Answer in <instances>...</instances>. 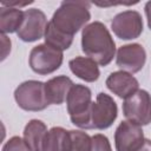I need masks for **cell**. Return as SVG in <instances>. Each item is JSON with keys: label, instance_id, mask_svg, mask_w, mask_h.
Wrapping results in <instances>:
<instances>
[{"label": "cell", "instance_id": "cell-10", "mask_svg": "<svg viewBox=\"0 0 151 151\" xmlns=\"http://www.w3.org/2000/svg\"><path fill=\"white\" fill-rule=\"evenodd\" d=\"M144 142V132L137 124L124 120L116 129L114 144L117 151H137L142 147Z\"/></svg>", "mask_w": 151, "mask_h": 151}, {"label": "cell", "instance_id": "cell-16", "mask_svg": "<svg viewBox=\"0 0 151 151\" xmlns=\"http://www.w3.org/2000/svg\"><path fill=\"white\" fill-rule=\"evenodd\" d=\"M47 127L44 122L39 119L29 120L24 129V139L33 151H42Z\"/></svg>", "mask_w": 151, "mask_h": 151}, {"label": "cell", "instance_id": "cell-2", "mask_svg": "<svg viewBox=\"0 0 151 151\" xmlns=\"http://www.w3.org/2000/svg\"><path fill=\"white\" fill-rule=\"evenodd\" d=\"M90 2L86 1H64L53 13L51 24L63 34L73 37L91 19Z\"/></svg>", "mask_w": 151, "mask_h": 151}, {"label": "cell", "instance_id": "cell-1", "mask_svg": "<svg viewBox=\"0 0 151 151\" xmlns=\"http://www.w3.org/2000/svg\"><path fill=\"white\" fill-rule=\"evenodd\" d=\"M81 50L100 66H106L114 57L116 44L106 26L100 21H93L83 28Z\"/></svg>", "mask_w": 151, "mask_h": 151}, {"label": "cell", "instance_id": "cell-23", "mask_svg": "<svg viewBox=\"0 0 151 151\" xmlns=\"http://www.w3.org/2000/svg\"><path fill=\"white\" fill-rule=\"evenodd\" d=\"M145 14L147 19V26L151 29V1H147L145 4Z\"/></svg>", "mask_w": 151, "mask_h": 151}, {"label": "cell", "instance_id": "cell-24", "mask_svg": "<svg viewBox=\"0 0 151 151\" xmlns=\"http://www.w3.org/2000/svg\"><path fill=\"white\" fill-rule=\"evenodd\" d=\"M137 151H151V139H145L144 144Z\"/></svg>", "mask_w": 151, "mask_h": 151}, {"label": "cell", "instance_id": "cell-8", "mask_svg": "<svg viewBox=\"0 0 151 151\" xmlns=\"http://www.w3.org/2000/svg\"><path fill=\"white\" fill-rule=\"evenodd\" d=\"M113 33L123 40L138 38L143 32V19L137 11H124L118 13L111 21Z\"/></svg>", "mask_w": 151, "mask_h": 151}, {"label": "cell", "instance_id": "cell-12", "mask_svg": "<svg viewBox=\"0 0 151 151\" xmlns=\"http://www.w3.org/2000/svg\"><path fill=\"white\" fill-rule=\"evenodd\" d=\"M106 86L119 98L126 99L138 91L139 83L131 73L125 71H117L112 72L107 77Z\"/></svg>", "mask_w": 151, "mask_h": 151}, {"label": "cell", "instance_id": "cell-5", "mask_svg": "<svg viewBox=\"0 0 151 151\" xmlns=\"http://www.w3.org/2000/svg\"><path fill=\"white\" fill-rule=\"evenodd\" d=\"M63 51H59L47 44L34 46L29 52V66L33 72L46 76L57 71L63 64Z\"/></svg>", "mask_w": 151, "mask_h": 151}, {"label": "cell", "instance_id": "cell-9", "mask_svg": "<svg viewBox=\"0 0 151 151\" xmlns=\"http://www.w3.org/2000/svg\"><path fill=\"white\" fill-rule=\"evenodd\" d=\"M47 19L45 13L38 8H29L24 12V21L18 29V38L25 42L39 40L45 35Z\"/></svg>", "mask_w": 151, "mask_h": 151}, {"label": "cell", "instance_id": "cell-19", "mask_svg": "<svg viewBox=\"0 0 151 151\" xmlns=\"http://www.w3.org/2000/svg\"><path fill=\"white\" fill-rule=\"evenodd\" d=\"M71 151H91L92 149V137H90L86 132L71 130Z\"/></svg>", "mask_w": 151, "mask_h": 151}, {"label": "cell", "instance_id": "cell-18", "mask_svg": "<svg viewBox=\"0 0 151 151\" xmlns=\"http://www.w3.org/2000/svg\"><path fill=\"white\" fill-rule=\"evenodd\" d=\"M44 38H45V44H47L59 51L67 50L72 45V41H73V37L60 33L59 31H57L53 27V25L51 22H48L46 26Z\"/></svg>", "mask_w": 151, "mask_h": 151}, {"label": "cell", "instance_id": "cell-6", "mask_svg": "<svg viewBox=\"0 0 151 151\" xmlns=\"http://www.w3.org/2000/svg\"><path fill=\"white\" fill-rule=\"evenodd\" d=\"M125 118L139 126L151 123V96L145 90H138L123 103Z\"/></svg>", "mask_w": 151, "mask_h": 151}, {"label": "cell", "instance_id": "cell-21", "mask_svg": "<svg viewBox=\"0 0 151 151\" xmlns=\"http://www.w3.org/2000/svg\"><path fill=\"white\" fill-rule=\"evenodd\" d=\"M91 151H112L110 142L106 136L97 133L92 137V149Z\"/></svg>", "mask_w": 151, "mask_h": 151}, {"label": "cell", "instance_id": "cell-13", "mask_svg": "<svg viewBox=\"0 0 151 151\" xmlns=\"http://www.w3.org/2000/svg\"><path fill=\"white\" fill-rule=\"evenodd\" d=\"M73 85V81L66 76H58L47 80L45 83V94L48 104H63Z\"/></svg>", "mask_w": 151, "mask_h": 151}, {"label": "cell", "instance_id": "cell-17", "mask_svg": "<svg viewBox=\"0 0 151 151\" xmlns=\"http://www.w3.org/2000/svg\"><path fill=\"white\" fill-rule=\"evenodd\" d=\"M24 21V12L17 7L1 6L0 9V29L2 34L18 32Z\"/></svg>", "mask_w": 151, "mask_h": 151}, {"label": "cell", "instance_id": "cell-11", "mask_svg": "<svg viewBox=\"0 0 151 151\" xmlns=\"http://www.w3.org/2000/svg\"><path fill=\"white\" fill-rule=\"evenodd\" d=\"M146 61V52L140 44H127L118 48L116 64L122 71L129 73L139 72Z\"/></svg>", "mask_w": 151, "mask_h": 151}, {"label": "cell", "instance_id": "cell-14", "mask_svg": "<svg viewBox=\"0 0 151 151\" xmlns=\"http://www.w3.org/2000/svg\"><path fill=\"white\" fill-rule=\"evenodd\" d=\"M68 66L73 74L87 83L98 80L100 76L97 63L88 57H76L68 61Z\"/></svg>", "mask_w": 151, "mask_h": 151}, {"label": "cell", "instance_id": "cell-7", "mask_svg": "<svg viewBox=\"0 0 151 151\" xmlns=\"http://www.w3.org/2000/svg\"><path fill=\"white\" fill-rule=\"evenodd\" d=\"M118 107L112 97L106 93H98L97 100L91 106V129L104 130L116 120Z\"/></svg>", "mask_w": 151, "mask_h": 151}, {"label": "cell", "instance_id": "cell-4", "mask_svg": "<svg viewBox=\"0 0 151 151\" xmlns=\"http://www.w3.org/2000/svg\"><path fill=\"white\" fill-rule=\"evenodd\" d=\"M14 99L18 106L25 111L38 112L50 105L45 94V83L39 80L21 83L14 91Z\"/></svg>", "mask_w": 151, "mask_h": 151}, {"label": "cell", "instance_id": "cell-3", "mask_svg": "<svg viewBox=\"0 0 151 151\" xmlns=\"http://www.w3.org/2000/svg\"><path fill=\"white\" fill-rule=\"evenodd\" d=\"M66 104L71 122L80 129L91 130V90L81 84L73 85L66 98Z\"/></svg>", "mask_w": 151, "mask_h": 151}, {"label": "cell", "instance_id": "cell-22", "mask_svg": "<svg viewBox=\"0 0 151 151\" xmlns=\"http://www.w3.org/2000/svg\"><path fill=\"white\" fill-rule=\"evenodd\" d=\"M1 42H2V60L6 58L7 53L11 51V40L6 37V34L1 33Z\"/></svg>", "mask_w": 151, "mask_h": 151}, {"label": "cell", "instance_id": "cell-20", "mask_svg": "<svg viewBox=\"0 0 151 151\" xmlns=\"http://www.w3.org/2000/svg\"><path fill=\"white\" fill-rule=\"evenodd\" d=\"M2 151H33V150L28 146L25 139L14 136L5 143V145L2 146Z\"/></svg>", "mask_w": 151, "mask_h": 151}, {"label": "cell", "instance_id": "cell-15", "mask_svg": "<svg viewBox=\"0 0 151 151\" xmlns=\"http://www.w3.org/2000/svg\"><path fill=\"white\" fill-rule=\"evenodd\" d=\"M71 132L60 126L52 127L44 140L42 151H71Z\"/></svg>", "mask_w": 151, "mask_h": 151}]
</instances>
